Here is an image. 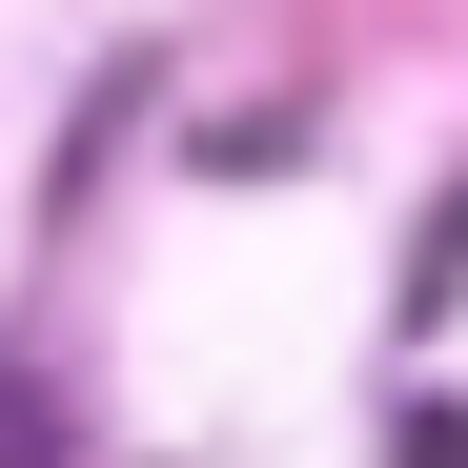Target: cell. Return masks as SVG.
Segmentation results:
<instances>
[{"label": "cell", "mask_w": 468, "mask_h": 468, "mask_svg": "<svg viewBox=\"0 0 468 468\" xmlns=\"http://www.w3.org/2000/svg\"><path fill=\"white\" fill-rule=\"evenodd\" d=\"M387 468H468V408H448V387H408V408H387Z\"/></svg>", "instance_id": "cell-3"}, {"label": "cell", "mask_w": 468, "mask_h": 468, "mask_svg": "<svg viewBox=\"0 0 468 468\" xmlns=\"http://www.w3.org/2000/svg\"><path fill=\"white\" fill-rule=\"evenodd\" d=\"M448 285H468V184L428 204V245H408V326H448Z\"/></svg>", "instance_id": "cell-2"}, {"label": "cell", "mask_w": 468, "mask_h": 468, "mask_svg": "<svg viewBox=\"0 0 468 468\" xmlns=\"http://www.w3.org/2000/svg\"><path fill=\"white\" fill-rule=\"evenodd\" d=\"M0 468H61V387H41L21 346H0Z\"/></svg>", "instance_id": "cell-1"}]
</instances>
